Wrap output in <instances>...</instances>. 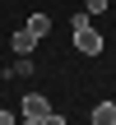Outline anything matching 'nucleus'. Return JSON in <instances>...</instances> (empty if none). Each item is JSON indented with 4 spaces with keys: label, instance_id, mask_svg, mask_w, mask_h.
<instances>
[{
    "label": "nucleus",
    "instance_id": "nucleus-1",
    "mask_svg": "<svg viewBox=\"0 0 116 125\" xmlns=\"http://www.w3.org/2000/svg\"><path fill=\"white\" fill-rule=\"evenodd\" d=\"M70 32H74V46H79L84 56H102V32L93 28V14H88V9H79V14L70 19Z\"/></svg>",
    "mask_w": 116,
    "mask_h": 125
},
{
    "label": "nucleus",
    "instance_id": "nucleus-2",
    "mask_svg": "<svg viewBox=\"0 0 116 125\" xmlns=\"http://www.w3.org/2000/svg\"><path fill=\"white\" fill-rule=\"evenodd\" d=\"M19 116H23V121H33V125H42L46 116H51V102H46L42 93H28V97L19 102Z\"/></svg>",
    "mask_w": 116,
    "mask_h": 125
},
{
    "label": "nucleus",
    "instance_id": "nucleus-3",
    "mask_svg": "<svg viewBox=\"0 0 116 125\" xmlns=\"http://www.w3.org/2000/svg\"><path fill=\"white\" fill-rule=\"evenodd\" d=\"M9 42H14V51H19V56H33V46H37V37H33L28 28H19V32H14Z\"/></svg>",
    "mask_w": 116,
    "mask_h": 125
},
{
    "label": "nucleus",
    "instance_id": "nucleus-4",
    "mask_svg": "<svg viewBox=\"0 0 116 125\" xmlns=\"http://www.w3.org/2000/svg\"><path fill=\"white\" fill-rule=\"evenodd\" d=\"M93 125H116V102H98L93 107Z\"/></svg>",
    "mask_w": 116,
    "mask_h": 125
},
{
    "label": "nucleus",
    "instance_id": "nucleus-5",
    "mask_svg": "<svg viewBox=\"0 0 116 125\" xmlns=\"http://www.w3.org/2000/svg\"><path fill=\"white\" fill-rule=\"evenodd\" d=\"M28 32H33V37H46V32H51V19H46V14H33V19H28Z\"/></svg>",
    "mask_w": 116,
    "mask_h": 125
},
{
    "label": "nucleus",
    "instance_id": "nucleus-6",
    "mask_svg": "<svg viewBox=\"0 0 116 125\" xmlns=\"http://www.w3.org/2000/svg\"><path fill=\"white\" fill-rule=\"evenodd\" d=\"M9 74H14V79H19V74H33V60H28V56H19V60H14V70H9Z\"/></svg>",
    "mask_w": 116,
    "mask_h": 125
},
{
    "label": "nucleus",
    "instance_id": "nucleus-7",
    "mask_svg": "<svg viewBox=\"0 0 116 125\" xmlns=\"http://www.w3.org/2000/svg\"><path fill=\"white\" fill-rule=\"evenodd\" d=\"M84 9H88V14H102V9H107V0H84Z\"/></svg>",
    "mask_w": 116,
    "mask_h": 125
}]
</instances>
